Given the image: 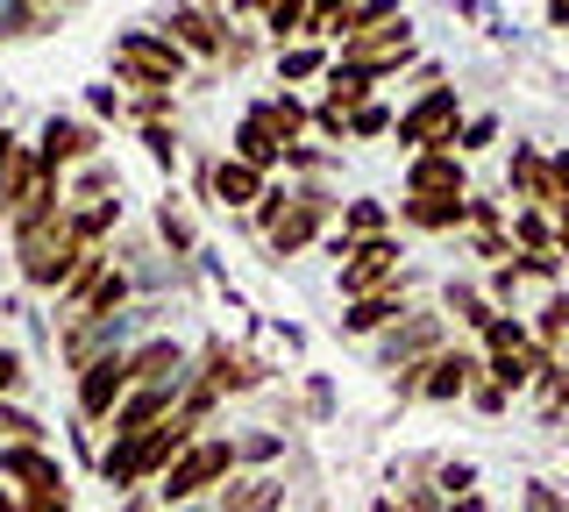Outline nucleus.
I'll return each instance as SVG.
<instances>
[{
	"mask_svg": "<svg viewBox=\"0 0 569 512\" xmlns=\"http://www.w3.org/2000/svg\"><path fill=\"white\" fill-rule=\"evenodd\" d=\"M236 470H242L236 434H228V428H207V434L192 441V449L178 455L164 476H157V505H164V512H178V505H207Z\"/></svg>",
	"mask_w": 569,
	"mask_h": 512,
	"instance_id": "1",
	"label": "nucleus"
},
{
	"mask_svg": "<svg viewBox=\"0 0 569 512\" xmlns=\"http://www.w3.org/2000/svg\"><path fill=\"white\" fill-rule=\"evenodd\" d=\"M107 64H114V86L121 93H142V86H192V58L178 50L164 29H121L107 43Z\"/></svg>",
	"mask_w": 569,
	"mask_h": 512,
	"instance_id": "2",
	"label": "nucleus"
},
{
	"mask_svg": "<svg viewBox=\"0 0 569 512\" xmlns=\"http://www.w3.org/2000/svg\"><path fill=\"white\" fill-rule=\"evenodd\" d=\"M150 29H164V37L186 50L200 72H213L221 50H228V37H236V22H228L221 0H164V8L150 14Z\"/></svg>",
	"mask_w": 569,
	"mask_h": 512,
	"instance_id": "3",
	"label": "nucleus"
},
{
	"mask_svg": "<svg viewBox=\"0 0 569 512\" xmlns=\"http://www.w3.org/2000/svg\"><path fill=\"white\" fill-rule=\"evenodd\" d=\"M462 93L456 86H427V93L413 100V108H399V129H391V143H399L406 157H420V150H456L462 143ZM462 157V150H456Z\"/></svg>",
	"mask_w": 569,
	"mask_h": 512,
	"instance_id": "4",
	"label": "nucleus"
},
{
	"mask_svg": "<svg viewBox=\"0 0 569 512\" xmlns=\"http://www.w3.org/2000/svg\"><path fill=\"white\" fill-rule=\"evenodd\" d=\"M136 392V363H129V349H107V357H93L71 378V413H79V428L86 434H100L107 420H114V405Z\"/></svg>",
	"mask_w": 569,
	"mask_h": 512,
	"instance_id": "5",
	"label": "nucleus"
},
{
	"mask_svg": "<svg viewBox=\"0 0 569 512\" xmlns=\"http://www.w3.org/2000/svg\"><path fill=\"white\" fill-rule=\"evenodd\" d=\"M192 378H207L221 399H249V392H263V384L278 378L271 363L257 357L249 342H228V334H207L200 349H192Z\"/></svg>",
	"mask_w": 569,
	"mask_h": 512,
	"instance_id": "6",
	"label": "nucleus"
},
{
	"mask_svg": "<svg viewBox=\"0 0 569 512\" xmlns=\"http://www.w3.org/2000/svg\"><path fill=\"white\" fill-rule=\"evenodd\" d=\"M449 328H456V321H449L441 307H413L399 328H385L378 342H370V357H378L385 378H399V370H413V363H427V357H441V349H449Z\"/></svg>",
	"mask_w": 569,
	"mask_h": 512,
	"instance_id": "7",
	"label": "nucleus"
},
{
	"mask_svg": "<svg viewBox=\"0 0 569 512\" xmlns=\"http://www.w3.org/2000/svg\"><path fill=\"white\" fill-rule=\"evenodd\" d=\"M36 157H43V179L64 185L79 164L107 157V143H100V129L86 114H43V121H36Z\"/></svg>",
	"mask_w": 569,
	"mask_h": 512,
	"instance_id": "8",
	"label": "nucleus"
},
{
	"mask_svg": "<svg viewBox=\"0 0 569 512\" xmlns=\"http://www.w3.org/2000/svg\"><path fill=\"white\" fill-rule=\"evenodd\" d=\"M406 278V235L391 228V235H370V242H356V257L335 271V292H342V307L349 299H370V292H385V285H399Z\"/></svg>",
	"mask_w": 569,
	"mask_h": 512,
	"instance_id": "9",
	"label": "nucleus"
},
{
	"mask_svg": "<svg viewBox=\"0 0 569 512\" xmlns=\"http://www.w3.org/2000/svg\"><path fill=\"white\" fill-rule=\"evenodd\" d=\"M420 58V43H413V22H391V29H378V37H356V43H342V72H363L370 86H385V79H399L406 64Z\"/></svg>",
	"mask_w": 569,
	"mask_h": 512,
	"instance_id": "10",
	"label": "nucleus"
},
{
	"mask_svg": "<svg viewBox=\"0 0 569 512\" xmlns=\"http://www.w3.org/2000/svg\"><path fill=\"white\" fill-rule=\"evenodd\" d=\"M0 484H14L22 499H58L71 505V476L50 455V441H29V449H0Z\"/></svg>",
	"mask_w": 569,
	"mask_h": 512,
	"instance_id": "11",
	"label": "nucleus"
},
{
	"mask_svg": "<svg viewBox=\"0 0 569 512\" xmlns=\"http://www.w3.org/2000/svg\"><path fill=\"white\" fill-rule=\"evenodd\" d=\"M477 378H485V349H477V342H449L441 357H427V370H420V405H462Z\"/></svg>",
	"mask_w": 569,
	"mask_h": 512,
	"instance_id": "12",
	"label": "nucleus"
},
{
	"mask_svg": "<svg viewBox=\"0 0 569 512\" xmlns=\"http://www.w3.org/2000/svg\"><path fill=\"white\" fill-rule=\"evenodd\" d=\"M43 185V157H36V135L0 129V221H14Z\"/></svg>",
	"mask_w": 569,
	"mask_h": 512,
	"instance_id": "13",
	"label": "nucleus"
},
{
	"mask_svg": "<svg viewBox=\"0 0 569 512\" xmlns=\"http://www.w3.org/2000/svg\"><path fill=\"white\" fill-rule=\"evenodd\" d=\"M406 192L413 200H470V157H456V150H420V157H406Z\"/></svg>",
	"mask_w": 569,
	"mask_h": 512,
	"instance_id": "14",
	"label": "nucleus"
},
{
	"mask_svg": "<svg viewBox=\"0 0 569 512\" xmlns=\"http://www.w3.org/2000/svg\"><path fill=\"white\" fill-rule=\"evenodd\" d=\"M413 307H420L413 278H399V285H385V292H370V299H349V307H342V334H349V342H378V334L399 328Z\"/></svg>",
	"mask_w": 569,
	"mask_h": 512,
	"instance_id": "15",
	"label": "nucleus"
},
{
	"mask_svg": "<svg viewBox=\"0 0 569 512\" xmlns=\"http://www.w3.org/2000/svg\"><path fill=\"white\" fill-rule=\"evenodd\" d=\"M292 499V484H284V470H236L221 491L207 499V512H284Z\"/></svg>",
	"mask_w": 569,
	"mask_h": 512,
	"instance_id": "16",
	"label": "nucleus"
},
{
	"mask_svg": "<svg viewBox=\"0 0 569 512\" xmlns=\"http://www.w3.org/2000/svg\"><path fill=\"white\" fill-rule=\"evenodd\" d=\"M129 363H136V384H164V392H186V378H192V349L178 334H142V342H129Z\"/></svg>",
	"mask_w": 569,
	"mask_h": 512,
	"instance_id": "17",
	"label": "nucleus"
},
{
	"mask_svg": "<svg viewBox=\"0 0 569 512\" xmlns=\"http://www.w3.org/2000/svg\"><path fill=\"white\" fill-rule=\"evenodd\" d=\"M164 413H178V392H164V384H136V392L114 405V420L100 428V441H107V449H121V441H142Z\"/></svg>",
	"mask_w": 569,
	"mask_h": 512,
	"instance_id": "18",
	"label": "nucleus"
},
{
	"mask_svg": "<svg viewBox=\"0 0 569 512\" xmlns=\"http://www.w3.org/2000/svg\"><path fill=\"white\" fill-rule=\"evenodd\" d=\"M228 157H242V164H257V171H271V179H284V143H278V129H271V114L249 100L242 121H236V135L221 143Z\"/></svg>",
	"mask_w": 569,
	"mask_h": 512,
	"instance_id": "19",
	"label": "nucleus"
},
{
	"mask_svg": "<svg viewBox=\"0 0 569 512\" xmlns=\"http://www.w3.org/2000/svg\"><path fill=\"white\" fill-rule=\"evenodd\" d=\"M150 235L164 242L171 263H186V271H192V257H200V221H192V207L178 200V192H164V200L150 207Z\"/></svg>",
	"mask_w": 569,
	"mask_h": 512,
	"instance_id": "20",
	"label": "nucleus"
},
{
	"mask_svg": "<svg viewBox=\"0 0 569 512\" xmlns=\"http://www.w3.org/2000/svg\"><path fill=\"white\" fill-rule=\"evenodd\" d=\"M263 192H271V171H257V164H242V157L221 150V164H213V207H221V214H249Z\"/></svg>",
	"mask_w": 569,
	"mask_h": 512,
	"instance_id": "21",
	"label": "nucleus"
},
{
	"mask_svg": "<svg viewBox=\"0 0 569 512\" xmlns=\"http://www.w3.org/2000/svg\"><path fill=\"white\" fill-rule=\"evenodd\" d=\"M548 179H556L548 150H541V143H512V164H506V192H512V207H548Z\"/></svg>",
	"mask_w": 569,
	"mask_h": 512,
	"instance_id": "22",
	"label": "nucleus"
},
{
	"mask_svg": "<svg viewBox=\"0 0 569 512\" xmlns=\"http://www.w3.org/2000/svg\"><path fill=\"white\" fill-rule=\"evenodd\" d=\"M391 214H399V228H413V235H456V228H470V200H413L406 192Z\"/></svg>",
	"mask_w": 569,
	"mask_h": 512,
	"instance_id": "23",
	"label": "nucleus"
},
{
	"mask_svg": "<svg viewBox=\"0 0 569 512\" xmlns=\"http://www.w3.org/2000/svg\"><path fill=\"white\" fill-rule=\"evenodd\" d=\"M441 313H449L456 328H470V334H485L498 313L506 307H491V292L477 285V278H449V285H441Z\"/></svg>",
	"mask_w": 569,
	"mask_h": 512,
	"instance_id": "24",
	"label": "nucleus"
},
{
	"mask_svg": "<svg viewBox=\"0 0 569 512\" xmlns=\"http://www.w3.org/2000/svg\"><path fill=\"white\" fill-rule=\"evenodd\" d=\"M391 228H399L391 200H378V192H356V200H342V221H335V235L370 242V235H391Z\"/></svg>",
	"mask_w": 569,
	"mask_h": 512,
	"instance_id": "25",
	"label": "nucleus"
},
{
	"mask_svg": "<svg viewBox=\"0 0 569 512\" xmlns=\"http://www.w3.org/2000/svg\"><path fill=\"white\" fill-rule=\"evenodd\" d=\"M257 108L271 114V129H278V143H284V150H292V143H307V135H313V100H299L292 86H278V93H263Z\"/></svg>",
	"mask_w": 569,
	"mask_h": 512,
	"instance_id": "26",
	"label": "nucleus"
},
{
	"mask_svg": "<svg viewBox=\"0 0 569 512\" xmlns=\"http://www.w3.org/2000/svg\"><path fill=\"white\" fill-rule=\"evenodd\" d=\"M271 64H278V86H313V79H328L335 72V58H328V43H284L271 50Z\"/></svg>",
	"mask_w": 569,
	"mask_h": 512,
	"instance_id": "27",
	"label": "nucleus"
},
{
	"mask_svg": "<svg viewBox=\"0 0 569 512\" xmlns=\"http://www.w3.org/2000/svg\"><path fill=\"white\" fill-rule=\"evenodd\" d=\"M71 235H79L86 250H114V235H121V200H93V207H71Z\"/></svg>",
	"mask_w": 569,
	"mask_h": 512,
	"instance_id": "28",
	"label": "nucleus"
},
{
	"mask_svg": "<svg viewBox=\"0 0 569 512\" xmlns=\"http://www.w3.org/2000/svg\"><path fill=\"white\" fill-rule=\"evenodd\" d=\"M64 200L71 207H93V200H121V171L107 164V157H93V164H79L64 179Z\"/></svg>",
	"mask_w": 569,
	"mask_h": 512,
	"instance_id": "29",
	"label": "nucleus"
},
{
	"mask_svg": "<svg viewBox=\"0 0 569 512\" xmlns=\"http://www.w3.org/2000/svg\"><path fill=\"white\" fill-rule=\"evenodd\" d=\"M370 100H378V86H370L363 72H342V64H335L328 79H320V108H335V114H356V108H370Z\"/></svg>",
	"mask_w": 569,
	"mask_h": 512,
	"instance_id": "30",
	"label": "nucleus"
},
{
	"mask_svg": "<svg viewBox=\"0 0 569 512\" xmlns=\"http://www.w3.org/2000/svg\"><path fill=\"white\" fill-rule=\"evenodd\" d=\"M477 349H485V357H520V349H533V321L527 313H498V321L477 334Z\"/></svg>",
	"mask_w": 569,
	"mask_h": 512,
	"instance_id": "31",
	"label": "nucleus"
},
{
	"mask_svg": "<svg viewBox=\"0 0 569 512\" xmlns=\"http://www.w3.org/2000/svg\"><path fill=\"white\" fill-rule=\"evenodd\" d=\"M556 214H541V207H512V250L533 257V250H556Z\"/></svg>",
	"mask_w": 569,
	"mask_h": 512,
	"instance_id": "32",
	"label": "nucleus"
},
{
	"mask_svg": "<svg viewBox=\"0 0 569 512\" xmlns=\"http://www.w3.org/2000/svg\"><path fill=\"white\" fill-rule=\"evenodd\" d=\"M136 143H142V157H150L157 171H178V164H186V129H178V121H157V129H136Z\"/></svg>",
	"mask_w": 569,
	"mask_h": 512,
	"instance_id": "33",
	"label": "nucleus"
},
{
	"mask_svg": "<svg viewBox=\"0 0 569 512\" xmlns=\"http://www.w3.org/2000/svg\"><path fill=\"white\" fill-rule=\"evenodd\" d=\"M29 441H50V428L22 399H0V449H29Z\"/></svg>",
	"mask_w": 569,
	"mask_h": 512,
	"instance_id": "34",
	"label": "nucleus"
},
{
	"mask_svg": "<svg viewBox=\"0 0 569 512\" xmlns=\"http://www.w3.org/2000/svg\"><path fill=\"white\" fill-rule=\"evenodd\" d=\"M129 121H136V129L178 121V86H142V93H129Z\"/></svg>",
	"mask_w": 569,
	"mask_h": 512,
	"instance_id": "35",
	"label": "nucleus"
},
{
	"mask_svg": "<svg viewBox=\"0 0 569 512\" xmlns=\"http://www.w3.org/2000/svg\"><path fill=\"white\" fill-rule=\"evenodd\" d=\"M391 129H399V114H391L385 100H370V108L349 114V143H391Z\"/></svg>",
	"mask_w": 569,
	"mask_h": 512,
	"instance_id": "36",
	"label": "nucleus"
},
{
	"mask_svg": "<svg viewBox=\"0 0 569 512\" xmlns=\"http://www.w3.org/2000/svg\"><path fill=\"white\" fill-rule=\"evenodd\" d=\"M512 228V200L498 192H470V235H506Z\"/></svg>",
	"mask_w": 569,
	"mask_h": 512,
	"instance_id": "37",
	"label": "nucleus"
},
{
	"mask_svg": "<svg viewBox=\"0 0 569 512\" xmlns=\"http://www.w3.org/2000/svg\"><path fill=\"white\" fill-rule=\"evenodd\" d=\"M533 399H541V428H562V413H569V363H556L541 384H533Z\"/></svg>",
	"mask_w": 569,
	"mask_h": 512,
	"instance_id": "38",
	"label": "nucleus"
},
{
	"mask_svg": "<svg viewBox=\"0 0 569 512\" xmlns=\"http://www.w3.org/2000/svg\"><path fill=\"white\" fill-rule=\"evenodd\" d=\"M391 499H399V512H456L435 484H413V476H391Z\"/></svg>",
	"mask_w": 569,
	"mask_h": 512,
	"instance_id": "39",
	"label": "nucleus"
},
{
	"mask_svg": "<svg viewBox=\"0 0 569 512\" xmlns=\"http://www.w3.org/2000/svg\"><path fill=\"white\" fill-rule=\"evenodd\" d=\"M435 491H441V499H470V491H477V463H470V455H441Z\"/></svg>",
	"mask_w": 569,
	"mask_h": 512,
	"instance_id": "40",
	"label": "nucleus"
},
{
	"mask_svg": "<svg viewBox=\"0 0 569 512\" xmlns=\"http://www.w3.org/2000/svg\"><path fill=\"white\" fill-rule=\"evenodd\" d=\"M391 22H406L399 0H356V37H378V29H391ZM356 37H349V43H356Z\"/></svg>",
	"mask_w": 569,
	"mask_h": 512,
	"instance_id": "41",
	"label": "nucleus"
},
{
	"mask_svg": "<svg viewBox=\"0 0 569 512\" xmlns=\"http://www.w3.org/2000/svg\"><path fill=\"white\" fill-rule=\"evenodd\" d=\"M512 263H520V278H527V285L562 292V250H533V257H512Z\"/></svg>",
	"mask_w": 569,
	"mask_h": 512,
	"instance_id": "42",
	"label": "nucleus"
},
{
	"mask_svg": "<svg viewBox=\"0 0 569 512\" xmlns=\"http://www.w3.org/2000/svg\"><path fill=\"white\" fill-rule=\"evenodd\" d=\"M29 392V357L14 342H0V399H22Z\"/></svg>",
	"mask_w": 569,
	"mask_h": 512,
	"instance_id": "43",
	"label": "nucleus"
},
{
	"mask_svg": "<svg viewBox=\"0 0 569 512\" xmlns=\"http://www.w3.org/2000/svg\"><path fill=\"white\" fill-rule=\"evenodd\" d=\"M520 512H569V499H562V484H520Z\"/></svg>",
	"mask_w": 569,
	"mask_h": 512,
	"instance_id": "44",
	"label": "nucleus"
},
{
	"mask_svg": "<svg viewBox=\"0 0 569 512\" xmlns=\"http://www.w3.org/2000/svg\"><path fill=\"white\" fill-rule=\"evenodd\" d=\"M498 143V114H470V121H462V157H477V150H491Z\"/></svg>",
	"mask_w": 569,
	"mask_h": 512,
	"instance_id": "45",
	"label": "nucleus"
},
{
	"mask_svg": "<svg viewBox=\"0 0 569 512\" xmlns=\"http://www.w3.org/2000/svg\"><path fill=\"white\" fill-rule=\"evenodd\" d=\"M186 157H192V200H207V207H213V164H221V150H207V143H200V150H186Z\"/></svg>",
	"mask_w": 569,
	"mask_h": 512,
	"instance_id": "46",
	"label": "nucleus"
},
{
	"mask_svg": "<svg viewBox=\"0 0 569 512\" xmlns=\"http://www.w3.org/2000/svg\"><path fill=\"white\" fill-rule=\"evenodd\" d=\"M462 405H477L485 420H498V413L512 405V392H506V384H491V378H477V384H470V399H462Z\"/></svg>",
	"mask_w": 569,
	"mask_h": 512,
	"instance_id": "47",
	"label": "nucleus"
},
{
	"mask_svg": "<svg viewBox=\"0 0 569 512\" xmlns=\"http://www.w3.org/2000/svg\"><path fill=\"white\" fill-rule=\"evenodd\" d=\"M242 463H271V455H284V434H236Z\"/></svg>",
	"mask_w": 569,
	"mask_h": 512,
	"instance_id": "48",
	"label": "nucleus"
},
{
	"mask_svg": "<svg viewBox=\"0 0 569 512\" xmlns=\"http://www.w3.org/2000/svg\"><path fill=\"white\" fill-rule=\"evenodd\" d=\"M86 108L93 114H129V93H121V86H86Z\"/></svg>",
	"mask_w": 569,
	"mask_h": 512,
	"instance_id": "49",
	"label": "nucleus"
},
{
	"mask_svg": "<svg viewBox=\"0 0 569 512\" xmlns=\"http://www.w3.org/2000/svg\"><path fill=\"white\" fill-rule=\"evenodd\" d=\"M0 512H71V505H58V499H22L14 484H0Z\"/></svg>",
	"mask_w": 569,
	"mask_h": 512,
	"instance_id": "50",
	"label": "nucleus"
},
{
	"mask_svg": "<svg viewBox=\"0 0 569 512\" xmlns=\"http://www.w3.org/2000/svg\"><path fill=\"white\" fill-rule=\"evenodd\" d=\"M335 413V392H328V378H307V420H328Z\"/></svg>",
	"mask_w": 569,
	"mask_h": 512,
	"instance_id": "51",
	"label": "nucleus"
},
{
	"mask_svg": "<svg viewBox=\"0 0 569 512\" xmlns=\"http://www.w3.org/2000/svg\"><path fill=\"white\" fill-rule=\"evenodd\" d=\"M228 8V22H263V8H271V0H221Z\"/></svg>",
	"mask_w": 569,
	"mask_h": 512,
	"instance_id": "52",
	"label": "nucleus"
},
{
	"mask_svg": "<svg viewBox=\"0 0 569 512\" xmlns=\"http://www.w3.org/2000/svg\"><path fill=\"white\" fill-rule=\"evenodd\" d=\"M541 14H548V29H562V37H569V0H541Z\"/></svg>",
	"mask_w": 569,
	"mask_h": 512,
	"instance_id": "53",
	"label": "nucleus"
},
{
	"mask_svg": "<svg viewBox=\"0 0 569 512\" xmlns=\"http://www.w3.org/2000/svg\"><path fill=\"white\" fill-rule=\"evenodd\" d=\"M456 512H491V499H485V491H470V499H449Z\"/></svg>",
	"mask_w": 569,
	"mask_h": 512,
	"instance_id": "54",
	"label": "nucleus"
},
{
	"mask_svg": "<svg viewBox=\"0 0 569 512\" xmlns=\"http://www.w3.org/2000/svg\"><path fill=\"white\" fill-rule=\"evenodd\" d=\"M370 512H399V499H391V491H385V499H378V505H370Z\"/></svg>",
	"mask_w": 569,
	"mask_h": 512,
	"instance_id": "55",
	"label": "nucleus"
},
{
	"mask_svg": "<svg viewBox=\"0 0 569 512\" xmlns=\"http://www.w3.org/2000/svg\"><path fill=\"white\" fill-rule=\"evenodd\" d=\"M50 8H58V14H71V8H86V0H50Z\"/></svg>",
	"mask_w": 569,
	"mask_h": 512,
	"instance_id": "56",
	"label": "nucleus"
},
{
	"mask_svg": "<svg viewBox=\"0 0 569 512\" xmlns=\"http://www.w3.org/2000/svg\"><path fill=\"white\" fill-rule=\"evenodd\" d=\"M556 250H562V257H569V221H562V235H556Z\"/></svg>",
	"mask_w": 569,
	"mask_h": 512,
	"instance_id": "57",
	"label": "nucleus"
},
{
	"mask_svg": "<svg viewBox=\"0 0 569 512\" xmlns=\"http://www.w3.org/2000/svg\"><path fill=\"white\" fill-rule=\"evenodd\" d=\"M14 8H50V0H14ZM50 14H58V8H50Z\"/></svg>",
	"mask_w": 569,
	"mask_h": 512,
	"instance_id": "58",
	"label": "nucleus"
},
{
	"mask_svg": "<svg viewBox=\"0 0 569 512\" xmlns=\"http://www.w3.org/2000/svg\"><path fill=\"white\" fill-rule=\"evenodd\" d=\"M0 129H8V100H0Z\"/></svg>",
	"mask_w": 569,
	"mask_h": 512,
	"instance_id": "59",
	"label": "nucleus"
},
{
	"mask_svg": "<svg viewBox=\"0 0 569 512\" xmlns=\"http://www.w3.org/2000/svg\"><path fill=\"white\" fill-rule=\"evenodd\" d=\"M178 512H207V505H178Z\"/></svg>",
	"mask_w": 569,
	"mask_h": 512,
	"instance_id": "60",
	"label": "nucleus"
},
{
	"mask_svg": "<svg viewBox=\"0 0 569 512\" xmlns=\"http://www.w3.org/2000/svg\"><path fill=\"white\" fill-rule=\"evenodd\" d=\"M562 363H569V349H562Z\"/></svg>",
	"mask_w": 569,
	"mask_h": 512,
	"instance_id": "61",
	"label": "nucleus"
}]
</instances>
